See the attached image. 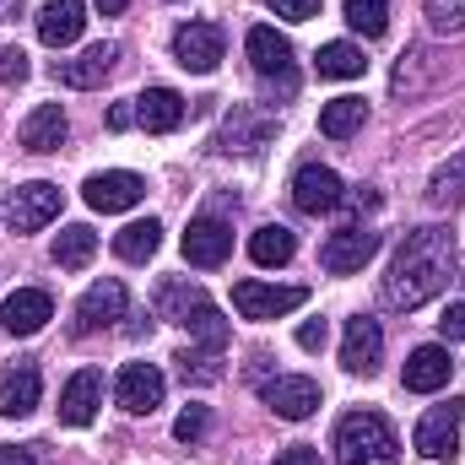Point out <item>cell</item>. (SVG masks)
Listing matches in <instances>:
<instances>
[{
	"label": "cell",
	"mask_w": 465,
	"mask_h": 465,
	"mask_svg": "<svg viewBox=\"0 0 465 465\" xmlns=\"http://www.w3.org/2000/svg\"><path fill=\"white\" fill-rule=\"evenodd\" d=\"M362 119H368V104H362V98H331V104L320 109V130H325L331 141H351V135L362 130Z\"/></svg>",
	"instance_id": "484cf974"
},
{
	"label": "cell",
	"mask_w": 465,
	"mask_h": 465,
	"mask_svg": "<svg viewBox=\"0 0 465 465\" xmlns=\"http://www.w3.org/2000/svg\"><path fill=\"white\" fill-rule=\"evenodd\" d=\"M157 243H163V228L146 217V223H130V228H119L114 254H119V260H130V265H141V260H152V254H157Z\"/></svg>",
	"instance_id": "f1b7e54d"
},
{
	"label": "cell",
	"mask_w": 465,
	"mask_h": 465,
	"mask_svg": "<svg viewBox=\"0 0 465 465\" xmlns=\"http://www.w3.org/2000/svg\"><path fill=\"white\" fill-rule=\"evenodd\" d=\"M260 395H265V406H271L276 417H287V422H303V417L320 411V384L303 379V373H276L271 384H260Z\"/></svg>",
	"instance_id": "8fae6325"
},
{
	"label": "cell",
	"mask_w": 465,
	"mask_h": 465,
	"mask_svg": "<svg viewBox=\"0 0 465 465\" xmlns=\"http://www.w3.org/2000/svg\"><path fill=\"white\" fill-rule=\"evenodd\" d=\"M82 195H87V206L93 212H130L141 195H146V184H141V173H124V168H114V173H93L87 184H82Z\"/></svg>",
	"instance_id": "ac0fdd59"
},
{
	"label": "cell",
	"mask_w": 465,
	"mask_h": 465,
	"mask_svg": "<svg viewBox=\"0 0 465 465\" xmlns=\"http://www.w3.org/2000/svg\"><path fill=\"white\" fill-rule=\"evenodd\" d=\"M351 206H357V212H373V206H379V190H357Z\"/></svg>",
	"instance_id": "ee69618b"
},
{
	"label": "cell",
	"mask_w": 465,
	"mask_h": 465,
	"mask_svg": "<svg viewBox=\"0 0 465 465\" xmlns=\"http://www.w3.org/2000/svg\"><path fill=\"white\" fill-rule=\"evenodd\" d=\"M439 336H444V341H465V303L444 309V320H439Z\"/></svg>",
	"instance_id": "f35d334b"
},
{
	"label": "cell",
	"mask_w": 465,
	"mask_h": 465,
	"mask_svg": "<svg viewBox=\"0 0 465 465\" xmlns=\"http://www.w3.org/2000/svg\"><path fill=\"white\" fill-rule=\"evenodd\" d=\"M460 417H465L460 401L433 406V411L417 422V455H428V460H455V455H460Z\"/></svg>",
	"instance_id": "9c48e42d"
},
{
	"label": "cell",
	"mask_w": 465,
	"mask_h": 465,
	"mask_svg": "<svg viewBox=\"0 0 465 465\" xmlns=\"http://www.w3.org/2000/svg\"><path fill=\"white\" fill-rule=\"evenodd\" d=\"M173 60H179L184 71H195V76H212V71L223 65V27H212V22H184V27L173 33Z\"/></svg>",
	"instance_id": "ba28073f"
},
{
	"label": "cell",
	"mask_w": 465,
	"mask_h": 465,
	"mask_svg": "<svg viewBox=\"0 0 465 465\" xmlns=\"http://www.w3.org/2000/svg\"><path fill=\"white\" fill-rule=\"evenodd\" d=\"M406 390H417V395H433V390H444L450 379H455V357L444 347H417L406 357Z\"/></svg>",
	"instance_id": "44dd1931"
},
{
	"label": "cell",
	"mask_w": 465,
	"mask_h": 465,
	"mask_svg": "<svg viewBox=\"0 0 465 465\" xmlns=\"http://www.w3.org/2000/svg\"><path fill=\"white\" fill-rule=\"evenodd\" d=\"M292 254H298V238L282 228V223H271V228H260L249 238V260L254 265H287Z\"/></svg>",
	"instance_id": "83f0119b"
},
{
	"label": "cell",
	"mask_w": 465,
	"mask_h": 465,
	"mask_svg": "<svg viewBox=\"0 0 465 465\" xmlns=\"http://www.w3.org/2000/svg\"><path fill=\"white\" fill-rule=\"evenodd\" d=\"M206 422H212V417H206V406H184V411H179V422H173V439L195 444V439L206 433Z\"/></svg>",
	"instance_id": "8d00e7d4"
},
{
	"label": "cell",
	"mask_w": 465,
	"mask_h": 465,
	"mask_svg": "<svg viewBox=\"0 0 465 465\" xmlns=\"http://www.w3.org/2000/svg\"><path fill=\"white\" fill-rule=\"evenodd\" d=\"M379 357H384V331H379V320H368V314L347 320V336H341V368L368 379V373H379Z\"/></svg>",
	"instance_id": "2e32d148"
},
{
	"label": "cell",
	"mask_w": 465,
	"mask_h": 465,
	"mask_svg": "<svg viewBox=\"0 0 465 465\" xmlns=\"http://www.w3.org/2000/svg\"><path fill=\"white\" fill-rule=\"evenodd\" d=\"M228 254H232V228L223 217H195V223L184 228V260H190V265L212 271V265H223Z\"/></svg>",
	"instance_id": "e0dca14e"
},
{
	"label": "cell",
	"mask_w": 465,
	"mask_h": 465,
	"mask_svg": "<svg viewBox=\"0 0 465 465\" xmlns=\"http://www.w3.org/2000/svg\"><path fill=\"white\" fill-rule=\"evenodd\" d=\"M379 254V232L368 228H341L325 238V249H320V265L331 271V276H351V271H362L368 260Z\"/></svg>",
	"instance_id": "4fadbf2b"
},
{
	"label": "cell",
	"mask_w": 465,
	"mask_h": 465,
	"mask_svg": "<svg viewBox=\"0 0 465 465\" xmlns=\"http://www.w3.org/2000/svg\"><path fill=\"white\" fill-rule=\"evenodd\" d=\"M124 309H130V292H124L119 276L93 282V287L82 292V303H76V336H98V331H109L114 320H124Z\"/></svg>",
	"instance_id": "52a82bcc"
},
{
	"label": "cell",
	"mask_w": 465,
	"mask_h": 465,
	"mask_svg": "<svg viewBox=\"0 0 465 465\" xmlns=\"http://www.w3.org/2000/svg\"><path fill=\"white\" fill-rule=\"evenodd\" d=\"M27 71H33V65H27V54H22L16 44H5V49H0V87H22V82H27Z\"/></svg>",
	"instance_id": "d590c367"
},
{
	"label": "cell",
	"mask_w": 465,
	"mask_h": 465,
	"mask_svg": "<svg viewBox=\"0 0 465 465\" xmlns=\"http://www.w3.org/2000/svg\"><path fill=\"white\" fill-rule=\"evenodd\" d=\"M119 44H93V49H82L76 60H60L54 65V76L65 82V87H76V93H87V87H104L109 76H114V65H119Z\"/></svg>",
	"instance_id": "9a60e30c"
},
{
	"label": "cell",
	"mask_w": 465,
	"mask_h": 465,
	"mask_svg": "<svg viewBox=\"0 0 465 465\" xmlns=\"http://www.w3.org/2000/svg\"><path fill=\"white\" fill-rule=\"evenodd\" d=\"M276 16H287V22H309V16H320V5L325 0H265Z\"/></svg>",
	"instance_id": "74e56055"
},
{
	"label": "cell",
	"mask_w": 465,
	"mask_h": 465,
	"mask_svg": "<svg viewBox=\"0 0 465 465\" xmlns=\"http://www.w3.org/2000/svg\"><path fill=\"white\" fill-rule=\"evenodd\" d=\"M303 303H309V287H271V282H238L232 287V309L243 320H282Z\"/></svg>",
	"instance_id": "8992f818"
},
{
	"label": "cell",
	"mask_w": 465,
	"mask_h": 465,
	"mask_svg": "<svg viewBox=\"0 0 465 465\" xmlns=\"http://www.w3.org/2000/svg\"><path fill=\"white\" fill-rule=\"evenodd\" d=\"M157 314L163 320H173V325H184L190 336H201L206 347H228V320L217 314V303L206 298V287H195V282H184V276H173V282H163L157 287Z\"/></svg>",
	"instance_id": "7a4b0ae2"
},
{
	"label": "cell",
	"mask_w": 465,
	"mask_h": 465,
	"mask_svg": "<svg viewBox=\"0 0 465 465\" xmlns=\"http://www.w3.org/2000/svg\"><path fill=\"white\" fill-rule=\"evenodd\" d=\"M38 406V368L33 362H11L0 373V417H27Z\"/></svg>",
	"instance_id": "d4e9b609"
},
{
	"label": "cell",
	"mask_w": 465,
	"mask_h": 465,
	"mask_svg": "<svg viewBox=\"0 0 465 465\" xmlns=\"http://www.w3.org/2000/svg\"><path fill=\"white\" fill-rule=\"evenodd\" d=\"M65 135H71V119H65L60 104H38L33 114L22 119V146L27 152H60Z\"/></svg>",
	"instance_id": "cb8c5ba5"
},
{
	"label": "cell",
	"mask_w": 465,
	"mask_h": 465,
	"mask_svg": "<svg viewBox=\"0 0 465 465\" xmlns=\"http://www.w3.org/2000/svg\"><path fill=\"white\" fill-rule=\"evenodd\" d=\"M417 71H433V54H428V49H406L401 65H395V76H390V87H395V93H417V87H422Z\"/></svg>",
	"instance_id": "d6a6232c"
},
{
	"label": "cell",
	"mask_w": 465,
	"mask_h": 465,
	"mask_svg": "<svg viewBox=\"0 0 465 465\" xmlns=\"http://www.w3.org/2000/svg\"><path fill=\"white\" fill-rule=\"evenodd\" d=\"M331 341V331H325V320H309V325H298V347L303 351H320Z\"/></svg>",
	"instance_id": "ab89813d"
},
{
	"label": "cell",
	"mask_w": 465,
	"mask_h": 465,
	"mask_svg": "<svg viewBox=\"0 0 465 465\" xmlns=\"http://www.w3.org/2000/svg\"><path fill=\"white\" fill-rule=\"evenodd\" d=\"M455 232L450 228H411L401 238L395 260H390V276H384V309H422L433 303L450 282H455Z\"/></svg>",
	"instance_id": "6da1fadb"
},
{
	"label": "cell",
	"mask_w": 465,
	"mask_h": 465,
	"mask_svg": "<svg viewBox=\"0 0 465 465\" xmlns=\"http://www.w3.org/2000/svg\"><path fill=\"white\" fill-rule=\"evenodd\" d=\"M276 465H320V450L314 444H292V450H282Z\"/></svg>",
	"instance_id": "60d3db41"
},
{
	"label": "cell",
	"mask_w": 465,
	"mask_h": 465,
	"mask_svg": "<svg viewBox=\"0 0 465 465\" xmlns=\"http://www.w3.org/2000/svg\"><path fill=\"white\" fill-rule=\"evenodd\" d=\"M135 124L152 130V135L179 130V124H184V98H179L173 87H146V93L135 98Z\"/></svg>",
	"instance_id": "603a6c76"
},
{
	"label": "cell",
	"mask_w": 465,
	"mask_h": 465,
	"mask_svg": "<svg viewBox=\"0 0 465 465\" xmlns=\"http://www.w3.org/2000/svg\"><path fill=\"white\" fill-rule=\"evenodd\" d=\"M49 320H54V298L38 292V287H16V292L0 303V331H5V336H38Z\"/></svg>",
	"instance_id": "7c38bea8"
},
{
	"label": "cell",
	"mask_w": 465,
	"mask_h": 465,
	"mask_svg": "<svg viewBox=\"0 0 465 465\" xmlns=\"http://www.w3.org/2000/svg\"><path fill=\"white\" fill-rule=\"evenodd\" d=\"M243 49H249V65H254V76L260 82H271L282 98H292L298 93V65H292V44L276 33V27H249V38H243Z\"/></svg>",
	"instance_id": "277c9868"
},
{
	"label": "cell",
	"mask_w": 465,
	"mask_h": 465,
	"mask_svg": "<svg viewBox=\"0 0 465 465\" xmlns=\"http://www.w3.org/2000/svg\"><path fill=\"white\" fill-rule=\"evenodd\" d=\"M422 16L433 33H465V0H422Z\"/></svg>",
	"instance_id": "836d02e7"
},
{
	"label": "cell",
	"mask_w": 465,
	"mask_h": 465,
	"mask_svg": "<svg viewBox=\"0 0 465 465\" xmlns=\"http://www.w3.org/2000/svg\"><path fill=\"white\" fill-rule=\"evenodd\" d=\"M82 27H87V5H82V0H49V5L38 11V38H44L49 49L76 44Z\"/></svg>",
	"instance_id": "7402d4cb"
},
{
	"label": "cell",
	"mask_w": 465,
	"mask_h": 465,
	"mask_svg": "<svg viewBox=\"0 0 465 465\" xmlns=\"http://www.w3.org/2000/svg\"><path fill=\"white\" fill-rule=\"evenodd\" d=\"M173 362H179V373H184L190 384H212V379H223V368H217V347H206V351H179Z\"/></svg>",
	"instance_id": "e575fe53"
},
{
	"label": "cell",
	"mask_w": 465,
	"mask_h": 465,
	"mask_svg": "<svg viewBox=\"0 0 465 465\" xmlns=\"http://www.w3.org/2000/svg\"><path fill=\"white\" fill-rule=\"evenodd\" d=\"M428 201H433V206H460V201H465V152L450 163V168H439V173H433Z\"/></svg>",
	"instance_id": "4dcf8cb0"
},
{
	"label": "cell",
	"mask_w": 465,
	"mask_h": 465,
	"mask_svg": "<svg viewBox=\"0 0 465 465\" xmlns=\"http://www.w3.org/2000/svg\"><path fill=\"white\" fill-rule=\"evenodd\" d=\"M314 65H320V76H331V82H347V76H362V71H368V60H362L357 44H325V49L314 54Z\"/></svg>",
	"instance_id": "f546056e"
},
{
	"label": "cell",
	"mask_w": 465,
	"mask_h": 465,
	"mask_svg": "<svg viewBox=\"0 0 465 465\" xmlns=\"http://www.w3.org/2000/svg\"><path fill=\"white\" fill-rule=\"evenodd\" d=\"M401 460V439L390 428V417L379 411H347L336 428V465H395Z\"/></svg>",
	"instance_id": "3957f363"
},
{
	"label": "cell",
	"mask_w": 465,
	"mask_h": 465,
	"mask_svg": "<svg viewBox=\"0 0 465 465\" xmlns=\"http://www.w3.org/2000/svg\"><path fill=\"white\" fill-rule=\"evenodd\" d=\"M98 406H104V373L98 368L71 373V384L60 390V422L65 428H87L98 417Z\"/></svg>",
	"instance_id": "d6986e66"
},
{
	"label": "cell",
	"mask_w": 465,
	"mask_h": 465,
	"mask_svg": "<svg viewBox=\"0 0 465 465\" xmlns=\"http://www.w3.org/2000/svg\"><path fill=\"white\" fill-rule=\"evenodd\" d=\"M163 390H168V384H163V373H157L152 362H124V368H119L114 395L130 417H152V411L163 406Z\"/></svg>",
	"instance_id": "5bb4252c"
},
{
	"label": "cell",
	"mask_w": 465,
	"mask_h": 465,
	"mask_svg": "<svg viewBox=\"0 0 465 465\" xmlns=\"http://www.w3.org/2000/svg\"><path fill=\"white\" fill-rule=\"evenodd\" d=\"M271 114H260V109H243V104H232V114L223 119V130H217V152H260L265 141H271Z\"/></svg>",
	"instance_id": "ffe728a7"
},
{
	"label": "cell",
	"mask_w": 465,
	"mask_h": 465,
	"mask_svg": "<svg viewBox=\"0 0 465 465\" xmlns=\"http://www.w3.org/2000/svg\"><path fill=\"white\" fill-rule=\"evenodd\" d=\"M93 254H98V232L87 228V223H71L54 238V265H65V271H82Z\"/></svg>",
	"instance_id": "4316f807"
},
{
	"label": "cell",
	"mask_w": 465,
	"mask_h": 465,
	"mask_svg": "<svg viewBox=\"0 0 465 465\" xmlns=\"http://www.w3.org/2000/svg\"><path fill=\"white\" fill-rule=\"evenodd\" d=\"M124 5H130V0H98V11H104V16H119Z\"/></svg>",
	"instance_id": "f6af8a7d"
},
{
	"label": "cell",
	"mask_w": 465,
	"mask_h": 465,
	"mask_svg": "<svg viewBox=\"0 0 465 465\" xmlns=\"http://www.w3.org/2000/svg\"><path fill=\"white\" fill-rule=\"evenodd\" d=\"M292 201H298V212H309V217L336 212V206L347 201L341 173H336V168H320V163H303V168L292 173Z\"/></svg>",
	"instance_id": "30bf717a"
},
{
	"label": "cell",
	"mask_w": 465,
	"mask_h": 465,
	"mask_svg": "<svg viewBox=\"0 0 465 465\" xmlns=\"http://www.w3.org/2000/svg\"><path fill=\"white\" fill-rule=\"evenodd\" d=\"M60 206H65V195H60L54 184L33 179V184H16V190L5 195V223H11V232H38L44 223L60 217Z\"/></svg>",
	"instance_id": "5b68a950"
},
{
	"label": "cell",
	"mask_w": 465,
	"mask_h": 465,
	"mask_svg": "<svg viewBox=\"0 0 465 465\" xmlns=\"http://www.w3.org/2000/svg\"><path fill=\"white\" fill-rule=\"evenodd\" d=\"M130 124H135V109L130 104H114L109 109V130H130Z\"/></svg>",
	"instance_id": "7bdbcfd3"
},
{
	"label": "cell",
	"mask_w": 465,
	"mask_h": 465,
	"mask_svg": "<svg viewBox=\"0 0 465 465\" xmlns=\"http://www.w3.org/2000/svg\"><path fill=\"white\" fill-rule=\"evenodd\" d=\"M0 465H33V450H22V444H0Z\"/></svg>",
	"instance_id": "b9f144b4"
},
{
	"label": "cell",
	"mask_w": 465,
	"mask_h": 465,
	"mask_svg": "<svg viewBox=\"0 0 465 465\" xmlns=\"http://www.w3.org/2000/svg\"><path fill=\"white\" fill-rule=\"evenodd\" d=\"M347 22L362 38H379L390 27V0H347Z\"/></svg>",
	"instance_id": "1f68e13d"
}]
</instances>
